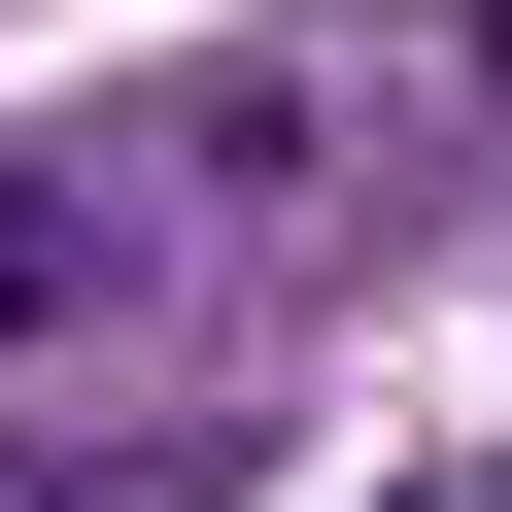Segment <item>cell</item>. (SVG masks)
I'll list each match as a JSON object with an SVG mask.
<instances>
[{"label":"cell","mask_w":512,"mask_h":512,"mask_svg":"<svg viewBox=\"0 0 512 512\" xmlns=\"http://www.w3.org/2000/svg\"><path fill=\"white\" fill-rule=\"evenodd\" d=\"M35 308H69V205H35V171H0V342H35Z\"/></svg>","instance_id":"6da1fadb"}]
</instances>
